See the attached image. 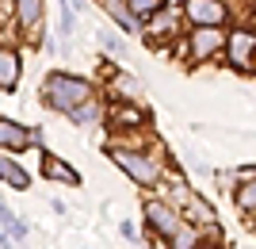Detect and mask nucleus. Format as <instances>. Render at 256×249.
I'll use <instances>...</instances> for the list:
<instances>
[{"instance_id": "14", "label": "nucleus", "mask_w": 256, "mask_h": 249, "mask_svg": "<svg viewBox=\"0 0 256 249\" xmlns=\"http://www.w3.org/2000/svg\"><path fill=\"white\" fill-rule=\"evenodd\" d=\"M42 173L50 180H62V184H80V173H76L73 165H65L62 157H42Z\"/></svg>"}, {"instance_id": "21", "label": "nucleus", "mask_w": 256, "mask_h": 249, "mask_svg": "<svg viewBox=\"0 0 256 249\" xmlns=\"http://www.w3.org/2000/svg\"><path fill=\"white\" fill-rule=\"evenodd\" d=\"M126 8L134 12V16H138V20H142V16H146V20H150L153 12L160 8V0H126Z\"/></svg>"}, {"instance_id": "22", "label": "nucleus", "mask_w": 256, "mask_h": 249, "mask_svg": "<svg viewBox=\"0 0 256 249\" xmlns=\"http://www.w3.org/2000/svg\"><path fill=\"white\" fill-rule=\"evenodd\" d=\"M104 46H107V50H111V54H122V43H118V39H111V35H107V39H104Z\"/></svg>"}, {"instance_id": "7", "label": "nucleus", "mask_w": 256, "mask_h": 249, "mask_svg": "<svg viewBox=\"0 0 256 249\" xmlns=\"http://www.w3.org/2000/svg\"><path fill=\"white\" fill-rule=\"evenodd\" d=\"M176 27H180V12H176V8H157L150 16V31H146V35H150L153 43H160V39H168Z\"/></svg>"}, {"instance_id": "17", "label": "nucleus", "mask_w": 256, "mask_h": 249, "mask_svg": "<svg viewBox=\"0 0 256 249\" xmlns=\"http://www.w3.org/2000/svg\"><path fill=\"white\" fill-rule=\"evenodd\" d=\"M104 4H107V12H111V20H115V23H122L126 31H138V16L126 8V0H104Z\"/></svg>"}, {"instance_id": "20", "label": "nucleus", "mask_w": 256, "mask_h": 249, "mask_svg": "<svg viewBox=\"0 0 256 249\" xmlns=\"http://www.w3.org/2000/svg\"><path fill=\"white\" fill-rule=\"evenodd\" d=\"M111 88H115L122 100H134V96H138V81H130V77H115V81H111Z\"/></svg>"}, {"instance_id": "6", "label": "nucleus", "mask_w": 256, "mask_h": 249, "mask_svg": "<svg viewBox=\"0 0 256 249\" xmlns=\"http://www.w3.org/2000/svg\"><path fill=\"white\" fill-rule=\"evenodd\" d=\"M188 46H192V58H195V62H206V58H214L226 46V39H222L218 27H195Z\"/></svg>"}, {"instance_id": "1", "label": "nucleus", "mask_w": 256, "mask_h": 249, "mask_svg": "<svg viewBox=\"0 0 256 249\" xmlns=\"http://www.w3.org/2000/svg\"><path fill=\"white\" fill-rule=\"evenodd\" d=\"M111 161L118 165V169H126L130 176H134V184H160L164 180V165H160V153H150V150H134V146H122V142H115L111 146Z\"/></svg>"}, {"instance_id": "18", "label": "nucleus", "mask_w": 256, "mask_h": 249, "mask_svg": "<svg viewBox=\"0 0 256 249\" xmlns=\"http://www.w3.org/2000/svg\"><path fill=\"white\" fill-rule=\"evenodd\" d=\"M0 226L8 230V241H23V238H27V226H23L20 218L12 215L8 207H0Z\"/></svg>"}, {"instance_id": "13", "label": "nucleus", "mask_w": 256, "mask_h": 249, "mask_svg": "<svg viewBox=\"0 0 256 249\" xmlns=\"http://www.w3.org/2000/svg\"><path fill=\"white\" fill-rule=\"evenodd\" d=\"M16 20H20L23 31H31L42 23V0H16Z\"/></svg>"}, {"instance_id": "2", "label": "nucleus", "mask_w": 256, "mask_h": 249, "mask_svg": "<svg viewBox=\"0 0 256 249\" xmlns=\"http://www.w3.org/2000/svg\"><path fill=\"white\" fill-rule=\"evenodd\" d=\"M46 104L58 111H73L76 104H84L88 96H92V85L88 81H80V77H65V73H54L50 81H46Z\"/></svg>"}, {"instance_id": "19", "label": "nucleus", "mask_w": 256, "mask_h": 249, "mask_svg": "<svg viewBox=\"0 0 256 249\" xmlns=\"http://www.w3.org/2000/svg\"><path fill=\"white\" fill-rule=\"evenodd\" d=\"M237 207H241V211H256V176H252V180H241Z\"/></svg>"}, {"instance_id": "12", "label": "nucleus", "mask_w": 256, "mask_h": 249, "mask_svg": "<svg viewBox=\"0 0 256 249\" xmlns=\"http://www.w3.org/2000/svg\"><path fill=\"white\" fill-rule=\"evenodd\" d=\"M188 222H195V226H214V207L206 203V199H199V195H192L188 203H184V211H180Z\"/></svg>"}, {"instance_id": "5", "label": "nucleus", "mask_w": 256, "mask_h": 249, "mask_svg": "<svg viewBox=\"0 0 256 249\" xmlns=\"http://www.w3.org/2000/svg\"><path fill=\"white\" fill-rule=\"evenodd\" d=\"M184 12L195 27H218L226 20V4L222 0H184Z\"/></svg>"}, {"instance_id": "9", "label": "nucleus", "mask_w": 256, "mask_h": 249, "mask_svg": "<svg viewBox=\"0 0 256 249\" xmlns=\"http://www.w3.org/2000/svg\"><path fill=\"white\" fill-rule=\"evenodd\" d=\"M31 146V130L12 119H0V150H27Z\"/></svg>"}, {"instance_id": "10", "label": "nucleus", "mask_w": 256, "mask_h": 249, "mask_svg": "<svg viewBox=\"0 0 256 249\" xmlns=\"http://www.w3.org/2000/svg\"><path fill=\"white\" fill-rule=\"evenodd\" d=\"M0 180H4L8 188H16V192H27V184H31L27 169H20V165L12 161L8 153H0Z\"/></svg>"}, {"instance_id": "8", "label": "nucleus", "mask_w": 256, "mask_h": 249, "mask_svg": "<svg viewBox=\"0 0 256 249\" xmlns=\"http://www.w3.org/2000/svg\"><path fill=\"white\" fill-rule=\"evenodd\" d=\"M107 119L118 130H138V127H146V111L134 108V104H115V108L107 111Z\"/></svg>"}, {"instance_id": "16", "label": "nucleus", "mask_w": 256, "mask_h": 249, "mask_svg": "<svg viewBox=\"0 0 256 249\" xmlns=\"http://www.w3.org/2000/svg\"><path fill=\"white\" fill-rule=\"evenodd\" d=\"M69 115H73V123H80V127H92V123H100L104 108H100V100H96V96H88L84 104H76Z\"/></svg>"}, {"instance_id": "23", "label": "nucleus", "mask_w": 256, "mask_h": 249, "mask_svg": "<svg viewBox=\"0 0 256 249\" xmlns=\"http://www.w3.org/2000/svg\"><path fill=\"white\" fill-rule=\"evenodd\" d=\"M0 241H8V238H4V234H0Z\"/></svg>"}, {"instance_id": "4", "label": "nucleus", "mask_w": 256, "mask_h": 249, "mask_svg": "<svg viewBox=\"0 0 256 249\" xmlns=\"http://www.w3.org/2000/svg\"><path fill=\"white\" fill-rule=\"evenodd\" d=\"M226 54L237 69H252L256 62V31H234L226 39Z\"/></svg>"}, {"instance_id": "3", "label": "nucleus", "mask_w": 256, "mask_h": 249, "mask_svg": "<svg viewBox=\"0 0 256 249\" xmlns=\"http://www.w3.org/2000/svg\"><path fill=\"white\" fill-rule=\"evenodd\" d=\"M146 222H150V230L157 238H172L188 218H184L168 199H150V203H146Z\"/></svg>"}, {"instance_id": "15", "label": "nucleus", "mask_w": 256, "mask_h": 249, "mask_svg": "<svg viewBox=\"0 0 256 249\" xmlns=\"http://www.w3.org/2000/svg\"><path fill=\"white\" fill-rule=\"evenodd\" d=\"M164 241H168L172 249H199L203 245V230L195 226V222H184V226L176 230L172 238H164Z\"/></svg>"}, {"instance_id": "11", "label": "nucleus", "mask_w": 256, "mask_h": 249, "mask_svg": "<svg viewBox=\"0 0 256 249\" xmlns=\"http://www.w3.org/2000/svg\"><path fill=\"white\" fill-rule=\"evenodd\" d=\"M20 54L12 50V46H0V88H16L20 81Z\"/></svg>"}]
</instances>
